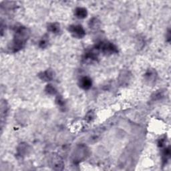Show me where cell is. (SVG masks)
Instances as JSON below:
<instances>
[{
  "instance_id": "cell-1",
  "label": "cell",
  "mask_w": 171,
  "mask_h": 171,
  "mask_svg": "<svg viewBox=\"0 0 171 171\" xmlns=\"http://www.w3.org/2000/svg\"><path fill=\"white\" fill-rule=\"evenodd\" d=\"M29 36V29L25 28L20 26L16 29L14 34V38L10 47V50L14 52L20 50L24 48L26 41L28 40Z\"/></svg>"
},
{
  "instance_id": "cell-2",
  "label": "cell",
  "mask_w": 171,
  "mask_h": 171,
  "mask_svg": "<svg viewBox=\"0 0 171 171\" xmlns=\"http://www.w3.org/2000/svg\"><path fill=\"white\" fill-rule=\"evenodd\" d=\"M96 48L99 52H102L106 54H112L118 52V49L116 45L108 41H101L97 44Z\"/></svg>"
},
{
  "instance_id": "cell-3",
  "label": "cell",
  "mask_w": 171,
  "mask_h": 171,
  "mask_svg": "<svg viewBox=\"0 0 171 171\" xmlns=\"http://www.w3.org/2000/svg\"><path fill=\"white\" fill-rule=\"evenodd\" d=\"M68 30L72 36L77 38H82L86 35L85 30L80 25H72Z\"/></svg>"
},
{
  "instance_id": "cell-4",
  "label": "cell",
  "mask_w": 171,
  "mask_h": 171,
  "mask_svg": "<svg viewBox=\"0 0 171 171\" xmlns=\"http://www.w3.org/2000/svg\"><path fill=\"white\" fill-rule=\"evenodd\" d=\"M79 86L81 88L84 90H88L90 89L92 85V81L91 78L88 76L82 77L79 80Z\"/></svg>"
},
{
  "instance_id": "cell-5",
  "label": "cell",
  "mask_w": 171,
  "mask_h": 171,
  "mask_svg": "<svg viewBox=\"0 0 171 171\" xmlns=\"http://www.w3.org/2000/svg\"><path fill=\"white\" fill-rule=\"evenodd\" d=\"M87 154V149L86 147H82L80 146L77 149L76 152L75 153L74 155V161H81L83 158H84L86 157V156Z\"/></svg>"
},
{
  "instance_id": "cell-6",
  "label": "cell",
  "mask_w": 171,
  "mask_h": 171,
  "mask_svg": "<svg viewBox=\"0 0 171 171\" xmlns=\"http://www.w3.org/2000/svg\"><path fill=\"white\" fill-rule=\"evenodd\" d=\"M144 78H145L146 81L151 84L155 82L156 79H157V73L153 70H149L144 75Z\"/></svg>"
},
{
  "instance_id": "cell-7",
  "label": "cell",
  "mask_w": 171,
  "mask_h": 171,
  "mask_svg": "<svg viewBox=\"0 0 171 171\" xmlns=\"http://www.w3.org/2000/svg\"><path fill=\"white\" fill-rule=\"evenodd\" d=\"M52 168L55 170H62L64 166V163L62 160L59 157H54L52 158Z\"/></svg>"
},
{
  "instance_id": "cell-8",
  "label": "cell",
  "mask_w": 171,
  "mask_h": 171,
  "mask_svg": "<svg viewBox=\"0 0 171 171\" xmlns=\"http://www.w3.org/2000/svg\"><path fill=\"white\" fill-rule=\"evenodd\" d=\"M54 72L50 70H48L42 72L40 75V77L41 80H43L44 81H51L54 78Z\"/></svg>"
},
{
  "instance_id": "cell-9",
  "label": "cell",
  "mask_w": 171,
  "mask_h": 171,
  "mask_svg": "<svg viewBox=\"0 0 171 171\" xmlns=\"http://www.w3.org/2000/svg\"><path fill=\"white\" fill-rule=\"evenodd\" d=\"M48 30L54 34H58L60 32V26L58 23H52L48 24Z\"/></svg>"
},
{
  "instance_id": "cell-10",
  "label": "cell",
  "mask_w": 171,
  "mask_h": 171,
  "mask_svg": "<svg viewBox=\"0 0 171 171\" xmlns=\"http://www.w3.org/2000/svg\"><path fill=\"white\" fill-rule=\"evenodd\" d=\"M88 12L87 10L84 7H78L75 10V16L79 19H84L86 17Z\"/></svg>"
},
{
  "instance_id": "cell-11",
  "label": "cell",
  "mask_w": 171,
  "mask_h": 171,
  "mask_svg": "<svg viewBox=\"0 0 171 171\" xmlns=\"http://www.w3.org/2000/svg\"><path fill=\"white\" fill-rule=\"evenodd\" d=\"M8 111V107L7 106L6 102H2V107H1V120L2 123L3 122V119L6 117V115L7 114Z\"/></svg>"
},
{
  "instance_id": "cell-12",
  "label": "cell",
  "mask_w": 171,
  "mask_h": 171,
  "mask_svg": "<svg viewBox=\"0 0 171 171\" xmlns=\"http://www.w3.org/2000/svg\"><path fill=\"white\" fill-rule=\"evenodd\" d=\"M162 157H163V161L166 162L169 160L170 157V148H166L165 149L164 152L162 153Z\"/></svg>"
},
{
  "instance_id": "cell-13",
  "label": "cell",
  "mask_w": 171,
  "mask_h": 171,
  "mask_svg": "<svg viewBox=\"0 0 171 171\" xmlns=\"http://www.w3.org/2000/svg\"><path fill=\"white\" fill-rule=\"evenodd\" d=\"M48 43H49V40L47 38V37H43L40 41L39 45H40V47L41 48H45V47L48 46Z\"/></svg>"
},
{
  "instance_id": "cell-14",
  "label": "cell",
  "mask_w": 171,
  "mask_h": 171,
  "mask_svg": "<svg viewBox=\"0 0 171 171\" xmlns=\"http://www.w3.org/2000/svg\"><path fill=\"white\" fill-rule=\"evenodd\" d=\"M45 91H46L47 93L50 94H55L57 92V91H56V90L54 87L52 85H50V84H49L46 86Z\"/></svg>"
},
{
  "instance_id": "cell-15",
  "label": "cell",
  "mask_w": 171,
  "mask_h": 171,
  "mask_svg": "<svg viewBox=\"0 0 171 171\" xmlns=\"http://www.w3.org/2000/svg\"><path fill=\"white\" fill-rule=\"evenodd\" d=\"M98 24H99V21L96 19H93L92 20L90 21V26L91 28H98Z\"/></svg>"
},
{
  "instance_id": "cell-16",
  "label": "cell",
  "mask_w": 171,
  "mask_h": 171,
  "mask_svg": "<svg viewBox=\"0 0 171 171\" xmlns=\"http://www.w3.org/2000/svg\"><path fill=\"white\" fill-rule=\"evenodd\" d=\"M26 149H27V146L25 145V144H22L20 146V149H18V153H19V154H20V155L21 156L23 154H24V153H27V150H26Z\"/></svg>"
},
{
  "instance_id": "cell-17",
  "label": "cell",
  "mask_w": 171,
  "mask_h": 171,
  "mask_svg": "<svg viewBox=\"0 0 171 171\" xmlns=\"http://www.w3.org/2000/svg\"><path fill=\"white\" fill-rule=\"evenodd\" d=\"M56 102L57 104H58L60 106H63L64 105V101L63 100V98L62 97H58L56 99Z\"/></svg>"
},
{
  "instance_id": "cell-18",
  "label": "cell",
  "mask_w": 171,
  "mask_h": 171,
  "mask_svg": "<svg viewBox=\"0 0 171 171\" xmlns=\"http://www.w3.org/2000/svg\"><path fill=\"white\" fill-rule=\"evenodd\" d=\"M86 119L88 120V121H92L93 119H94V113L92 112H88V114H87V115H86Z\"/></svg>"
}]
</instances>
